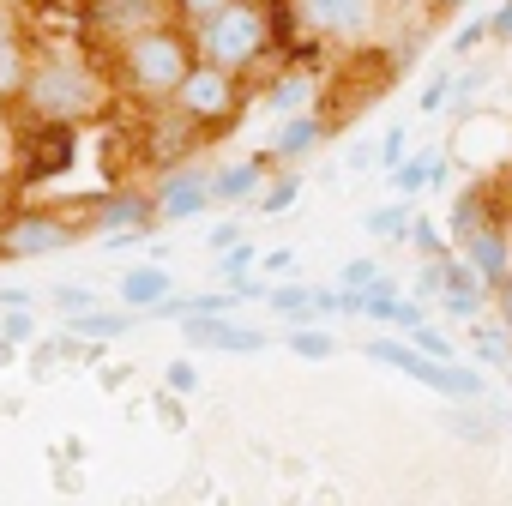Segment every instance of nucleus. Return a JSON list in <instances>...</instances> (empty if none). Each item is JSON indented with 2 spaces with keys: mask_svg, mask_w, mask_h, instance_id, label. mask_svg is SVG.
<instances>
[{
  "mask_svg": "<svg viewBox=\"0 0 512 506\" xmlns=\"http://www.w3.org/2000/svg\"><path fill=\"white\" fill-rule=\"evenodd\" d=\"M326 139V127H320V115H296V121H284V133L272 139V151H266V163L272 169H284V163H296V157H308L314 145Z\"/></svg>",
  "mask_w": 512,
  "mask_h": 506,
  "instance_id": "16",
  "label": "nucleus"
},
{
  "mask_svg": "<svg viewBox=\"0 0 512 506\" xmlns=\"http://www.w3.org/2000/svg\"><path fill=\"white\" fill-rule=\"evenodd\" d=\"M103 67L127 109H169L175 91L187 85V73L199 67V49H193V31H181L175 19H157V25L121 37L115 49H103Z\"/></svg>",
  "mask_w": 512,
  "mask_h": 506,
  "instance_id": "2",
  "label": "nucleus"
},
{
  "mask_svg": "<svg viewBox=\"0 0 512 506\" xmlns=\"http://www.w3.org/2000/svg\"><path fill=\"white\" fill-rule=\"evenodd\" d=\"M488 302L500 308V332H506V344H512V278H506V284H494V290H488Z\"/></svg>",
  "mask_w": 512,
  "mask_h": 506,
  "instance_id": "26",
  "label": "nucleus"
},
{
  "mask_svg": "<svg viewBox=\"0 0 512 506\" xmlns=\"http://www.w3.org/2000/svg\"><path fill=\"white\" fill-rule=\"evenodd\" d=\"M404 151H410V133H404V127H392V133H386V151H380V157H386L392 169H404Z\"/></svg>",
  "mask_w": 512,
  "mask_h": 506,
  "instance_id": "27",
  "label": "nucleus"
},
{
  "mask_svg": "<svg viewBox=\"0 0 512 506\" xmlns=\"http://www.w3.org/2000/svg\"><path fill=\"white\" fill-rule=\"evenodd\" d=\"M115 302H121L127 314H151V308H163V302H175V278H169L163 266H133V272L121 278V290H115Z\"/></svg>",
  "mask_w": 512,
  "mask_h": 506,
  "instance_id": "13",
  "label": "nucleus"
},
{
  "mask_svg": "<svg viewBox=\"0 0 512 506\" xmlns=\"http://www.w3.org/2000/svg\"><path fill=\"white\" fill-rule=\"evenodd\" d=\"M272 308H278V314H314V290L284 284V290H272Z\"/></svg>",
  "mask_w": 512,
  "mask_h": 506,
  "instance_id": "20",
  "label": "nucleus"
},
{
  "mask_svg": "<svg viewBox=\"0 0 512 506\" xmlns=\"http://www.w3.org/2000/svg\"><path fill=\"white\" fill-rule=\"evenodd\" d=\"M266 157H241V163H217L211 169V205H235V199H247L253 187L266 181Z\"/></svg>",
  "mask_w": 512,
  "mask_h": 506,
  "instance_id": "15",
  "label": "nucleus"
},
{
  "mask_svg": "<svg viewBox=\"0 0 512 506\" xmlns=\"http://www.w3.org/2000/svg\"><path fill=\"white\" fill-rule=\"evenodd\" d=\"M296 187H302L296 175H278V181H272V193H266L260 205H266V211H290V205H296Z\"/></svg>",
  "mask_w": 512,
  "mask_h": 506,
  "instance_id": "23",
  "label": "nucleus"
},
{
  "mask_svg": "<svg viewBox=\"0 0 512 506\" xmlns=\"http://www.w3.org/2000/svg\"><path fill=\"white\" fill-rule=\"evenodd\" d=\"M169 386H175V392H193V386H199V374H193L187 362H169Z\"/></svg>",
  "mask_w": 512,
  "mask_h": 506,
  "instance_id": "29",
  "label": "nucleus"
},
{
  "mask_svg": "<svg viewBox=\"0 0 512 506\" xmlns=\"http://www.w3.org/2000/svg\"><path fill=\"white\" fill-rule=\"evenodd\" d=\"M31 61H37V49L19 25V0H7L0 7V115H19L25 85H31Z\"/></svg>",
  "mask_w": 512,
  "mask_h": 506,
  "instance_id": "11",
  "label": "nucleus"
},
{
  "mask_svg": "<svg viewBox=\"0 0 512 506\" xmlns=\"http://www.w3.org/2000/svg\"><path fill=\"white\" fill-rule=\"evenodd\" d=\"M452 139H458V145L446 151V163H464L476 181H494V175L512 169V115H500V109H476V115L458 121Z\"/></svg>",
  "mask_w": 512,
  "mask_h": 506,
  "instance_id": "7",
  "label": "nucleus"
},
{
  "mask_svg": "<svg viewBox=\"0 0 512 506\" xmlns=\"http://www.w3.org/2000/svg\"><path fill=\"white\" fill-rule=\"evenodd\" d=\"M446 91H452V79H434V85H428V97H422V115H434V109L446 103Z\"/></svg>",
  "mask_w": 512,
  "mask_h": 506,
  "instance_id": "30",
  "label": "nucleus"
},
{
  "mask_svg": "<svg viewBox=\"0 0 512 506\" xmlns=\"http://www.w3.org/2000/svg\"><path fill=\"white\" fill-rule=\"evenodd\" d=\"M211 205V169L193 157V163H169L151 187V211L157 223H181V217H199Z\"/></svg>",
  "mask_w": 512,
  "mask_h": 506,
  "instance_id": "10",
  "label": "nucleus"
},
{
  "mask_svg": "<svg viewBox=\"0 0 512 506\" xmlns=\"http://www.w3.org/2000/svg\"><path fill=\"white\" fill-rule=\"evenodd\" d=\"M73 157H79V133L73 127H19V139H13V175L31 181V187L67 175Z\"/></svg>",
  "mask_w": 512,
  "mask_h": 506,
  "instance_id": "9",
  "label": "nucleus"
},
{
  "mask_svg": "<svg viewBox=\"0 0 512 506\" xmlns=\"http://www.w3.org/2000/svg\"><path fill=\"white\" fill-rule=\"evenodd\" d=\"M284 13L302 43H320V55H362L380 43L386 0H284Z\"/></svg>",
  "mask_w": 512,
  "mask_h": 506,
  "instance_id": "4",
  "label": "nucleus"
},
{
  "mask_svg": "<svg viewBox=\"0 0 512 506\" xmlns=\"http://www.w3.org/2000/svg\"><path fill=\"white\" fill-rule=\"evenodd\" d=\"M290 13L284 0H229V7L193 31V49L205 67L217 73H235V79H253L272 55H284L290 43Z\"/></svg>",
  "mask_w": 512,
  "mask_h": 506,
  "instance_id": "3",
  "label": "nucleus"
},
{
  "mask_svg": "<svg viewBox=\"0 0 512 506\" xmlns=\"http://www.w3.org/2000/svg\"><path fill=\"white\" fill-rule=\"evenodd\" d=\"M392 7H416V0H386V13H392Z\"/></svg>",
  "mask_w": 512,
  "mask_h": 506,
  "instance_id": "31",
  "label": "nucleus"
},
{
  "mask_svg": "<svg viewBox=\"0 0 512 506\" xmlns=\"http://www.w3.org/2000/svg\"><path fill=\"white\" fill-rule=\"evenodd\" d=\"M187 338H193V344H205V350H235V356L266 350V332L235 326V320H187Z\"/></svg>",
  "mask_w": 512,
  "mask_h": 506,
  "instance_id": "14",
  "label": "nucleus"
},
{
  "mask_svg": "<svg viewBox=\"0 0 512 506\" xmlns=\"http://www.w3.org/2000/svg\"><path fill=\"white\" fill-rule=\"evenodd\" d=\"M446 175V151H422L416 163H404V169H392V181H398V193H422L428 181H440Z\"/></svg>",
  "mask_w": 512,
  "mask_h": 506,
  "instance_id": "17",
  "label": "nucleus"
},
{
  "mask_svg": "<svg viewBox=\"0 0 512 506\" xmlns=\"http://www.w3.org/2000/svg\"><path fill=\"white\" fill-rule=\"evenodd\" d=\"M223 7H229V0H163V13H169L181 31H199V25H211Z\"/></svg>",
  "mask_w": 512,
  "mask_h": 506,
  "instance_id": "18",
  "label": "nucleus"
},
{
  "mask_svg": "<svg viewBox=\"0 0 512 506\" xmlns=\"http://www.w3.org/2000/svg\"><path fill=\"white\" fill-rule=\"evenodd\" d=\"M247 97H253V85H247V79L217 73V67H205V61H199V67L187 73V85L175 91V103H169V109H175V115H181L205 145H211V139H223V133L247 115Z\"/></svg>",
  "mask_w": 512,
  "mask_h": 506,
  "instance_id": "5",
  "label": "nucleus"
},
{
  "mask_svg": "<svg viewBox=\"0 0 512 506\" xmlns=\"http://www.w3.org/2000/svg\"><path fill=\"white\" fill-rule=\"evenodd\" d=\"M290 350H296V356H308V362H326L338 344H332L326 332H290Z\"/></svg>",
  "mask_w": 512,
  "mask_h": 506,
  "instance_id": "21",
  "label": "nucleus"
},
{
  "mask_svg": "<svg viewBox=\"0 0 512 506\" xmlns=\"http://www.w3.org/2000/svg\"><path fill=\"white\" fill-rule=\"evenodd\" d=\"M121 109L115 79L97 49H37L31 85L19 103V127H91Z\"/></svg>",
  "mask_w": 512,
  "mask_h": 506,
  "instance_id": "1",
  "label": "nucleus"
},
{
  "mask_svg": "<svg viewBox=\"0 0 512 506\" xmlns=\"http://www.w3.org/2000/svg\"><path fill=\"white\" fill-rule=\"evenodd\" d=\"M488 37H494V43H512V0H506V7L488 19Z\"/></svg>",
  "mask_w": 512,
  "mask_h": 506,
  "instance_id": "28",
  "label": "nucleus"
},
{
  "mask_svg": "<svg viewBox=\"0 0 512 506\" xmlns=\"http://www.w3.org/2000/svg\"><path fill=\"white\" fill-rule=\"evenodd\" d=\"M368 356H374V362H386V368H398V374H410V380H422V386H434V392H446V398H464V404H476V398H482V374H476V368L428 362V356H416L410 344H392V338H374V344H368Z\"/></svg>",
  "mask_w": 512,
  "mask_h": 506,
  "instance_id": "8",
  "label": "nucleus"
},
{
  "mask_svg": "<svg viewBox=\"0 0 512 506\" xmlns=\"http://www.w3.org/2000/svg\"><path fill=\"white\" fill-rule=\"evenodd\" d=\"M73 332H91V338H115V332H127V320H121V314H79V320H73Z\"/></svg>",
  "mask_w": 512,
  "mask_h": 506,
  "instance_id": "22",
  "label": "nucleus"
},
{
  "mask_svg": "<svg viewBox=\"0 0 512 506\" xmlns=\"http://www.w3.org/2000/svg\"><path fill=\"white\" fill-rule=\"evenodd\" d=\"M55 302H61L67 314H91V308H97V296H91V290H73V284H61V290H55Z\"/></svg>",
  "mask_w": 512,
  "mask_h": 506,
  "instance_id": "25",
  "label": "nucleus"
},
{
  "mask_svg": "<svg viewBox=\"0 0 512 506\" xmlns=\"http://www.w3.org/2000/svg\"><path fill=\"white\" fill-rule=\"evenodd\" d=\"M79 241V217L61 205H19L0 217V260H49Z\"/></svg>",
  "mask_w": 512,
  "mask_h": 506,
  "instance_id": "6",
  "label": "nucleus"
},
{
  "mask_svg": "<svg viewBox=\"0 0 512 506\" xmlns=\"http://www.w3.org/2000/svg\"><path fill=\"white\" fill-rule=\"evenodd\" d=\"M404 338H410V350H416V356H428V362H452V344H446L434 326H410Z\"/></svg>",
  "mask_w": 512,
  "mask_h": 506,
  "instance_id": "19",
  "label": "nucleus"
},
{
  "mask_svg": "<svg viewBox=\"0 0 512 506\" xmlns=\"http://www.w3.org/2000/svg\"><path fill=\"white\" fill-rule=\"evenodd\" d=\"M416 217H410V205H386V211H374L368 217V229H410Z\"/></svg>",
  "mask_w": 512,
  "mask_h": 506,
  "instance_id": "24",
  "label": "nucleus"
},
{
  "mask_svg": "<svg viewBox=\"0 0 512 506\" xmlns=\"http://www.w3.org/2000/svg\"><path fill=\"white\" fill-rule=\"evenodd\" d=\"M314 91H320V67H314V61H290V67H278V73H272L266 103H272V115L296 121V115H314V109H308V97H314Z\"/></svg>",
  "mask_w": 512,
  "mask_h": 506,
  "instance_id": "12",
  "label": "nucleus"
}]
</instances>
